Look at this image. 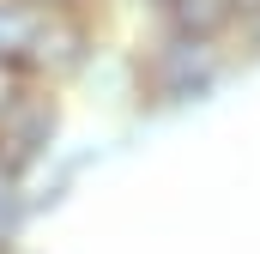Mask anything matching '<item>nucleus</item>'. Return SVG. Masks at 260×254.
Returning a JSON list of instances; mask_svg holds the SVG:
<instances>
[{
  "instance_id": "1a4fd4ad",
  "label": "nucleus",
  "mask_w": 260,
  "mask_h": 254,
  "mask_svg": "<svg viewBox=\"0 0 260 254\" xmlns=\"http://www.w3.org/2000/svg\"><path fill=\"white\" fill-rule=\"evenodd\" d=\"M6 254H37V248H30V242H18V248H6Z\"/></svg>"
},
{
  "instance_id": "f257e3e1",
  "label": "nucleus",
  "mask_w": 260,
  "mask_h": 254,
  "mask_svg": "<svg viewBox=\"0 0 260 254\" xmlns=\"http://www.w3.org/2000/svg\"><path fill=\"white\" fill-rule=\"evenodd\" d=\"M127 49H133V121H188L200 109H212L242 73L236 49L170 37L157 24H139Z\"/></svg>"
},
{
  "instance_id": "20e7f679",
  "label": "nucleus",
  "mask_w": 260,
  "mask_h": 254,
  "mask_svg": "<svg viewBox=\"0 0 260 254\" xmlns=\"http://www.w3.org/2000/svg\"><path fill=\"white\" fill-rule=\"evenodd\" d=\"M145 24H157L170 37H194V43H224V49L236 43V6L230 0H157Z\"/></svg>"
},
{
  "instance_id": "423d86ee",
  "label": "nucleus",
  "mask_w": 260,
  "mask_h": 254,
  "mask_svg": "<svg viewBox=\"0 0 260 254\" xmlns=\"http://www.w3.org/2000/svg\"><path fill=\"white\" fill-rule=\"evenodd\" d=\"M30 224H37V212H30V182L0 164V254L18 248V242H30Z\"/></svg>"
},
{
  "instance_id": "f03ea898",
  "label": "nucleus",
  "mask_w": 260,
  "mask_h": 254,
  "mask_svg": "<svg viewBox=\"0 0 260 254\" xmlns=\"http://www.w3.org/2000/svg\"><path fill=\"white\" fill-rule=\"evenodd\" d=\"M61 145H67V91L18 79L0 103V164L30 182Z\"/></svg>"
},
{
  "instance_id": "7ed1b4c3",
  "label": "nucleus",
  "mask_w": 260,
  "mask_h": 254,
  "mask_svg": "<svg viewBox=\"0 0 260 254\" xmlns=\"http://www.w3.org/2000/svg\"><path fill=\"white\" fill-rule=\"evenodd\" d=\"M103 43H109V12H49L43 30H37V49H30L24 79L55 85V91L73 97V85L85 79V67L103 55Z\"/></svg>"
},
{
  "instance_id": "0eeeda50",
  "label": "nucleus",
  "mask_w": 260,
  "mask_h": 254,
  "mask_svg": "<svg viewBox=\"0 0 260 254\" xmlns=\"http://www.w3.org/2000/svg\"><path fill=\"white\" fill-rule=\"evenodd\" d=\"M37 12H109V0H30Z\"/></svg>"
},
{
  "instance_id": "39448f33",
  "label": "nucleus",
  "mask_w": 260,
  "mask_h": 254,
  "mask_svg": "<svg viewBox=\"0 0 260 254\" xmlns=\"http://www.w3.org/2000/svg\"><path fill=\"white\" fill-rule=\"evenodd\" d=\"M43 18H49V12H37L30 0H0V67H6L12 79H24Z\"/></svg>"
},
{
  "instance_id": "6e6552de",
  "label": "nucleus",
  "mask_w": 260,
  "mask_h": 254,
  "mask_svg": "<svg viewBox=\"0 0 260 254\" xmlns=\"http://www.w3.org/2000/svg\"><path fill=\"white\" fill-rule=\"evenodd\" d=\"M12 85H18V79H12V73L0 67V103H6V91H12Z\"/></svg>"
}]
</instances>
